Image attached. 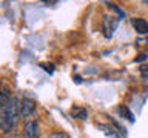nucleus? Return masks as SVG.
<instances>
[{
  "label": "nucleus",
  "instance_id": "f257e3e1",
  "mask_svg": "<svg viewBox=\"0 0 148 138\" xmlns=\"http://www.w3.org/2000/svg\"><path fill=\"white\" fill-rule=\"evenodd\" d=\"M20 117V101L12 97L6 104L0 109V131L3 133L16 127L17 120Z\"/></svg>",
  "mask_w": 148,
  "mask_h": 138
},
{
  "label": "nucleus",
  "instance_id": "f03ea898",
  "mask_svg": "<svg viewBox=\"0 0 148 138\" xmlns=\"http://www.w3.org/2000/svg\"><path fill=\"white\" fill-rule=\"evenodd\" d=\"M119 25V17L110 16V14H105L103 18H102V29H103V35L106 39H111L114 35V31L117 29Z\"/></svg>",
  "mask_w": 148,
  "mask_h": 138
},
{
  "label": "nucleus",
  "instance_id": "7ed1b4c3",
  "mask_svg": "<svg viewBox=\"0 0 148 138\" xmlns=\"http://www.w3.org/2000/svg\"><path fill=\"white\" fill-rule=\"evenodd\" d=\"M36 109H37L36 101L32 98H29V97H25L20 101V117L22 118H26V120L31 118L36 114Z\"/></svg>",
  "mask_w": 148,
  "mask_h": 138
},
{
  "label": "nucleus",
  "instance_id": "20e7f679",
  "mask_svg": "<svg viewBox=\"0 0 148 138\" xmlns=\"http://www.w3.org/2000/svg\"><path fill=\"white\" fill-rule=\"evenodd\" d=\"M23 137L25 138H40V126L36 120H29L23 126Z\"/></svg>",
  "mask_w": 148,
  "mask_h": 138
},
{
  "label": "nucleus",
  "instance_id": "39448f33",
  "mask_svg": "<svg viewBox=\"0 0 148 138\" xmlns=\"http://www.w3.org/2000/svg\"><path fill=\"white\" fill-rule=\"evenodd\" d=\"M11 92H12V89H11V86H9L6 81H2V83H0V109H2L3 106L12 98V94H11Z\"/></svg>",
  "mask_w": 148,
  "mask_h": 138
},
{
  "label": "nucleus",
  "instance_id": "423d86ee",
  "mask_svg": "<svg viewBox=\"0 0 148 138\" xmlns=\"http://www.w3.org/2000/svg\"><path fill=\"white\" fill-rule=\"evenodd\" d=\"M131 25H133L134 29H136L137 34H140V35L148 34V22L147 20H143V18H133Z\"/></svg>",
  "mask_w": 148,
  "mask_h": 138
},
{
  "label": "nucleus",
  "instance_id": "0eeeda50",
  "mask_svg": "<svg viewBox=\"0 0 148 138\" xmlns=\"http://www.w3.org/2000/svg\"><path fill=\"white\" fill-rule=\"evenodd\" d=\"M69 114H71L73 118H77V120H86L88 118V110L85 108H80V106H74Z\"/></svg>",
  "mask_w": 148,
  "mask_h": 138
},
{
  "label": "nucleus",
  "instance_id": "6e6552de",
  "mask_svg": "<svg viewBox=\"0 0 148 138\" xmlns=\"http://www.w3.org/2000/svg\"><path fill=\"white\" fill-rule=\"evenodd\" d=\"M2 138H22V135L18 133L16 129H12V131H9V132H5Z\"/></svg>",
  "mask_w": 148,
  "mask_h": 138
},
{
  "label": "nucleus",
  "instance_id": "1a4fd4ad",
  "mask_svg": "<svg viewBox=\"0 0 148 138\" xmlns=\"http://www.w3.org/2000/svg\"><path fill=\"white\" fill-rule=\"evenodd\" d=\"M48 138H71L68 135V133H65V132H53Z\"/></svg>",
  "mask_w": 148,
  "mask_h": 138
},
{
  "label": "nucleus",
  "instance_id": "9d476101",
  "mask_svg": "<svg viewBox=\"0 0 148 138\" xmlns=\"http://www.w3.org/2000/svg\"><path fill=\"white\" fill-rule=\"evenodd\" d=\"M110 8H113L114 11L119 14V20H120V18H123V17H125V12H123L122 9H120V8L117 6V5H114V3H110Z\"/></svg>",
  "mask_w": 148,
  "mask_h": 138
},
{
  "label": "nucleus",
  "instance_id": "9b49d317",
  "mask_svg": "<svg viewBox=\"0 0 148 138\" xmlns=\"http://www.w3.org/2000/svg\"><path fill=\"white\" fill-rule=\"evenodd\" d=\"M40 66L43 68L45 71H48V72H54V64H48V63H42Z\"/></svg>",
  "mask_w": 148,
  "mask_h": 138
},
{
  "label": "nucleus",
  "instance_id": "f8f14e48",
  "mask_svg": "<svg viewBox=\"0 0 148 138\" xmlns=\"http://www.w3.org/2000/svg\"><path fill=\"white\" fill-rule=\"evenodd\" d=\"M145 58H147V54H140V55H139V57H137L136 60H134V62H136V63H139V62H143Z\"/></svg>",
  "mask_w": 148,
  "mask_h": 138
},
{
  "label": "nucleus",
  "instance_id": "ddd939ff",
  "mask_svg": "<svg viewBox=\"0 0 148 138\" xmlns=\"http://www.w3.org/2000/svg\"><path fill=\"white\" fill-rule=\"evenodd\" d=\"M140 71H142L143 75H147V74H148V68H147V66H142V68H140Z\"/></svg>",
  "mask_w": 148,
  "mask_h": 138
}]
</instances>
